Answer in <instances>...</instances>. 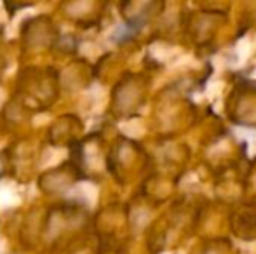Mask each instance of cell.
<instances>
[]
</instances>
